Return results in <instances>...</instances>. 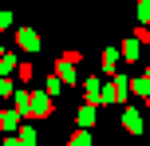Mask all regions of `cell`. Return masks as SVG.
<instances>
[{
    "instance_id": "1",
    "label": "cell",
    "mask_w": 150,
    "mask_h": 146,
    "mask_svg": "<svg viewBox=\"0 0 150 146\" xmlns=\"http://www.w3.org/2000/svg\"><path fill=\"white\" fill-rule=\"evenodd\" d=\"M16 44H20L24 51H36V47H40V36L32 28H20V32H16Z\"/></svg>"
},
{
    "instance_id": "2",
    "label": "cell",
    "mask_w": 150,
    "mask_h": 146,
    "mask_svg": "<svg viewBox=\"0 0 150 146\" xmlns=\"http://www.w3.org/2000/svg\"><path fill=\"white\" fill-rule=\"evenodd\" d=\"M122 126H127L130 134H142V115H138V111H127V115H122Z\"/></svg>"
},
{
    "instance_id": "3",
    "label": "cell",
    "mask_w": 150,
    "mask_h": 146,
    "mask_svg": "<svg viewBox=\"0 0 150 146\" xmlns=\"http://www.w3.org/2000/svg\"><path fill=\"white\" fill-rule=\"evenodd\" d=\"M12 67H20V55H16V51L0 55V79H8V71H12Z\"/></svg>"
},
{
    "instance_id": "4",
    "label": "cell",
    "mask_w": 150,
    "mask_h": 146,
    "mask_svg": "<svg viewBox=\"0 0 150 146\" xmlns=\"http://www.w3.org/2000/svg\"><path fill=\"white\" fill-rule=\"evenodd\" d=\"M130 91H134L138 99H146V95H150V71H146L142 79H134V83H130Z\"/></svg>"
},
{
    "instance_id": "5",
    "label": "cell",
    "mask_w": 150,
    "mask_h": 146,
    "mask_svg": "<svg viewBox=\"0 0 150 146\" xmlns=\"http://www.w3.org/2000/svg\"><path fill=\"white\" fill-rule=\"evenodd\" d=\"M0 123H4V130H20V111H8V115H0Z\"/></svg>"
},
{
    "instance_id": "6",
    "label": "cell",
    "mask_w": 150,
    "mask_h": 146,
    "mask_svg": "<svg viewBox=\"0 0 150 146\" xmlns=\"http://www.w3.org/2000/svg\"><path fill=\"white\" fill-rule=\"evenodd\" d=\"M103 67H107V75L119 67V51H115V47H107V51H103Z\"/></svg>"
},
{
    "instance_id": "7",
    "label": "cell",
    "mask_w": 150,
    "mask_h": 146,
    "mask_svg": "<svg viewBox=\"0 0 150 146\" xmlns=\"http://www.w3.org/2000/svg\"><path fill=\"white\" fill-rule=\"evenodd\" d=\"M32 111H36V115H52V99H47V95H40V99L32 103Z\"/></svg>"
},
{
    "instance_id": "8",
    "label": "cell",
    "mask_w": 150,
    "mask_h": 146,
    "mask_svg": "<svg viewBox=\"0 0 150 146\" xmlns=\"http://www.w3.org/2000/svg\"><path fill=\"white\" fill-rule=\"evenodd\" d=\"M79 123H83V130H91V123H95V107H83V111H79Z\"/></svg>"
},
{
    "instance_id": "9",
    "label": "cell",
    "mask_w": 150,
    "mask_h": 146,
    "mask_svg": "<svg viewBox=\"0 0 150 146\" xmlns=\"http://www.w3.org/2000/svg\"><path fill=\"white\" fill-rule=\"evenodd\" d=\"M122 55H127V59H134V55H138V39H127V44H122Z\"/></svg>"
},
{
    "instance_id": "10",
    "label": "cell",
    "mask_w": 150,
    "mask_h": 146,
    "mask_svg": "<svg viewBox=\"0 0 150 146\" xmlns=\"http://www.w3.org/2000/svg\"><path fill=\"white\" fill-rule=\"evenodd\" d=\"M71 146H91V134H87V130H83V126H79V134H75V138H71Z\"/></svg>"
},
{
    "instance_id": "11",
    "label": "cell",
    "mask_w": 150,
    "mask_h": 146,
    "mask_svg": "<svg viewBox=\"0 0 150 146\" xmlns=\"http://www.w3.org/2000/svg\"><path fill=\"white\" fill-rule=\"evenodd\" d=\"M8 24H12V16H8V12H0V32H4Z\"/></svg>"
},
{
    "instance_id": "12",
    "label": "cell",
    "mask_w": 150,
    "mask_h": 146,
    "mask_svg": "<svg viewBox=\"0 0 150 146\" xmlns=\"http://www.w3.org/2000/svg\"><path fill=\"white\" fill-rule=\"evenodd\" d=\"M0 95H12V83L8 79H0Z\"/></svg>"
},
{
    "instance_id": "13",
    "label": "cell",
    "mask_w": 150,
    "mask_h": 146,
    "mask_svg": "<svg viewBox=\"0 0 150 146\" xmlns=\"http://www.w3.org/2000/svg\"><path fill=\"white\" fill-rule=\"evenodd\" d=\"M8 146H20V142H12V138H8Z\"/></svg>"
},
{
    "instance_id": "14",
    "label": "cell",
    "mask_w": 150,
    "mask_h": 146,
    "mask_svg": "<svg viewBox=\"0 0 150 146\" xmlns=\"http://www.w3.org/2000/svg\"><path fill=\"white\" fill-rule=\"evenodd\" d=\"M146 99H150V95H146Z\"/></svg>"
}]
</instances>
